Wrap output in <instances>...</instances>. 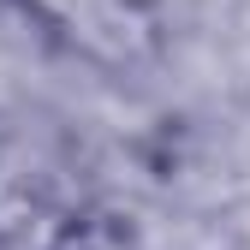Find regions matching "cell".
Returning a JSON list of instances; mask_svg holds the SVG:
<instances>
[{
  "mask_svg": "<svg viewBox=\"0 0 250 250\" xmlns=\"http://www.w3.org/2000/svg\"><path fill=\"white\" fill-rule=\"evenodd\" d=\"M18 6L89 60H137L161 30V0H18Z\"/></svg>",
  "mask_w": 250,
  "mask_h": 250,
  "instance_id": "obj_1",
  "label": "cell"
}]
</instances>
